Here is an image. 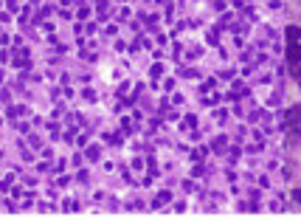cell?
<instances>
[{"label":"cell","mask_w":301,"mask_h":217,"mask_svg":"<svg viewBox=\"0 0 301 217\" xmlns=\"http://www.w3.org/2000/svg\"><path fill=\"white\" fill-rule=\"evenodd\" d=\"M293 198H295V200H298V203H301V189H295V192H293Z\"/></svg>","instance_id":"cell-4"},{"label":"cell","mask_w":301,"mask_h":217,"mask_svg":"<svg viewBox=\"0 0 301 217\" xmlns=\"http://www.w3.org/2000/svg\"><path fill=\"white\" fill-rule=\"evenodd\" d=\"M298 119H301V107H290V113H287V121H290V124H295Z\"/></svg>","instance_id":"cell-3"},{"label":"cell","mask_w":301,"mask_h":217,"mask_svg":"<svg viewBox=\"0 0 301 217\" xmlns=\"http://www.w3.org/2000/svg\"><path fill=\"white\" fill-rule=\"evenodd\" d=\"M287 60H290V62H301V45L290 42V48H287Z\"/></svg>","instance_id":"cell-1"},{"label":"cell","mask_w":301,"mask_h":217,"mask_svg":"<svg viewBox=\"0 0 301 217\" xmlns=\"http://www.w3.org/2000/svg\"><path fill=\"white\" fill-rule=\"evenodd\" d=\"M287 40H290V42L301 40V29H298V25H290V29H287Z\"/></svg>","instance_id":"cell-2"}]
</instances>
